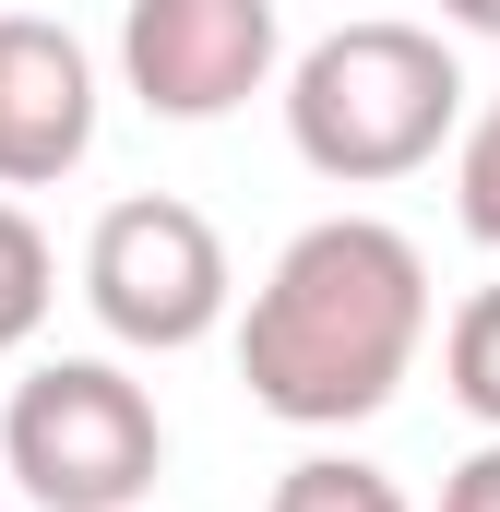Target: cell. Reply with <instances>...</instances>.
Returning a JSON list of instances; mask_svg holds the SVG:
<instances>
[{"label":"cell","mask_w":500,"mask_h":512,"mask_svg":"<svg viewBox=\"0 0 500 512\" xmlns=\"http://www.w3.org/2000/svg\"><path fill=\"white\" fill-rule=\"evenodd\" d=\"M453 215H465L477 251H500V96L465 120V143H453Z\"/></svg>","instance_id":"obj_10"},{"label":"cell","mask_w":500,"mask_h":512,"mask_svg":"<svg viewBox=\"0 0 500 512\" xmlns=\"http://www.w3.org/2000/svg\"><path fill=\"white\" fill-rule=\"evenodd\" d=\"M0 512H24V501H0Z\"/></svg>","instance_id":"obj_12"},{"label":"cell","mask_w":500,"mask_h":512,"mask_svg":"<svg viewBox=\"0 0 500 512\" xmlns=\"http://www.w3.org/2000/svg\"><path fill=\"white\" fill-rule=\"evenodd\" d=\"M84 310L108 322V346H131V358H179V346L227 334L239 262H227V239H215L203 203L131 191V203H108L84 227Z\"/></svg>","instance_id":"obj_4"},{"label":"cell","mask_w":500,"mask_h":512,"mask_svg":"<svg viewBox=\"0 0 500 512\" xmlns=\"http://www.w3.org/2000/svg\"><path fill=\"white\" fill-rule=\"evenodd\" d=\"M0 465L36 512H131L167 477V417L120 358H36L0 405Z\"/></svg>","instance_id":"obj_3"},{"label":"cell","mask_w":500,"mask_h":512,"mask_svg":"<svg viewBox=\"0 0 500 512\" xmlns=\"http://www.w3.org/2000/svg\"><path fill=\"white\" fill-rule=\"evenodd\" d=\"M286 72L274 0H131L120 12V84L155 120H227Z\"/></svg>","instance_id":"obj_5"},{"label":"cell","mask_w":500,"mask_h":512,"mask_svg":"<svg viewBox=\"0 0 500 512\" xmlns=\"http://www.w3.org/2000/svg\"><path fill=\"white\" fill-rule=\"evenodd\" d=\"M286 143L334 191L417 179L441 143H465V60H453V36L405 24V12H358V24L310 36L286 60Z\"/></svg>","instance_id":"obj_2"},{"label":"cell","mask_w":500,"mask_h":512,"mask_svg":"<svg viewBox=\"0 0 500 512\" xmlns=\"http://www.w3.org/2000/svg\"><path fill=\"white\" fill-rule=\"evenodd\" d=\"M441 512H500V441H477V453L441 477Z\"/></svg>","instance_id":"obj_11"},{"label":"cell","mask_w":500,"mask_h":512,"mask_svg":"<svg viewBox=\"0 0 500 512\" xmlns=\"http://www.w3.org/2000/svg\"><path fill=\"white\" fill-rule=\"evenodd\" d=\"M429 346V251L393 215L298 227L239 310V382L286 429H358L381 417Z\"/></svg>","instance_id":"obj_1"},{"label":"cell","mask_w":500,"mask_h":512,"mask_svg":"<svg viewBox=\"0 0 500 512\" xmlns=\"http://www.w3.org/2000/svg\"><path fill=\"white\" fill-rule=\"evenodd\" d=\"M441 393L500 441V286H477V298L441 322Z\"/></svg>","instance_id":"obj_8"},{"label":"cell","mask_w":500,"mask_h":512,"mask_svg":"<svg viewBox=\"0 0 500 512\" xmlns=\"http://www.w3.org/2000/svg\"><path fill=\"white\" fill-rule=\"evenodd\" d=\"M96 155V48L60 12H0V203Z\"/></svg>","instance_id":"obj_6"},{"label":"cell","mask_w":500,"mask_h":512,"mask_svg":"<svg viewBox=\"0 0 500 512\" xmlns=\"http://www.w3.org/2000/svg\"><path fill=\"white\" fill-rule=\"evenodd\" d=\"M48 298H60V251H48V227H36L24 203H0V358L36 346Z\"/></svg>","instance_id":"obj_7"},{"label":"cell","mask_w":500,"mask_h":512,"mask_svg":"<svg viewBox=\"0 0 500 512\" xmlns=\"http://www.w3.org/2000/svg\"><path fill=\"white\" fill-rule=\"evenodd\" d=\"M262 512H417V501H405L381 465H358V453H298Z\"/></svg>","instance_id":"obj_9"}]
</instances>
